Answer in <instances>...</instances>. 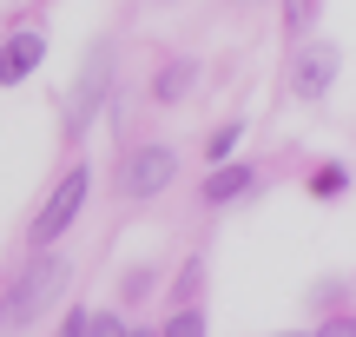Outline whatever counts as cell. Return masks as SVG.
I'll list each match as a JSON object with an SVG mask.
<instances>
[{
	"instance_id": "1",
	"label": "cell",
	"mask_w": 356,
	"mask_h": 337,
	"mask_svg": "<svg viewBox=\"0 0 356 337\" xmlns=\"http://www.w3.org/2000/svg\"><path fill=\"white\" fill-rule=\"evenodd\" d=\"M60 291H66V265H60V258H33L20 278H13L7 304H0V324L20 331V324H33V318H47Z\"/></svg>"
},
{
	"instance_id": "2",
	"label": "cell",
	"mask_w": 356,
	"mask_h": 337,
	"mask_svg": "<svg viewBox=\"0 0 356 337\" xmlns=\"http://www.w3.org/2000/svg\"><path fill=\"white\" fill-rule=\"evenodd\" d=\"M86 185H92V179H86V166H73V172H66V179L47 192V205L33 212V245H53V238H60L66 225L79 219V205H86Z\"/></svg>"
},
{
	"instance_id": "3",
	"label": "cell",
	"mask_w": 356,
	"mask_h": 337,
	"mask_svg": "<svg viewBox=\"0 0 356 337\" xmlns=\"http://www.w3.org/2000/svg\"><path fill=\"white\" fill-rule=\"evenodd\" d=\"M172 172H178V159H172V146H139V152L126 159V198H152V192H165L172 185Z\"/></svg>"
},
{
	"instance_id": "4",
	"label": "cell",
	"mask_w": 356,
	"mask_h": 337,
	"mask_svg": "<svg viewBox=\"0 0 356 337\" xmlns=\"http://www.w3.org/2000/svg\"><path fill=\"white\" fill-rule=\"evenodd\" d=\"M40 53H47V40H40V33H13L7 47H0V86H20V79L40 66Z\"/></svg>"
},
{
	"instance_id": "5",
	"label": "cell",
	"mask_w": 356,
	"mask_h": 337,
	"mask_svg": "<svg viewBox=\"0 0 356 337\" xmlns=\"http://www.w3.org/2000/svg\"><path fill=\"white\" fill-rule=\"evenodd\" d=\"M251 179H257L251 166H225V172H218V179H204V198H211V205H225V198L251 192Z\"/></svg>"
},
{
	"instance_id": "6",
	"label": "cell",
	"mask_w": 356,
	"mask_h": 337,
	"mask_svg": "<svg viewBox=\"0 0 356 337\" xmlns=\"http://www.w3.org/2000/svg\"><path fill=\"white\" fill-rule=\"evenodd\" d=\"M99 86H106V53H92V60H86V79H79V100H73V126H86V113H92V100H99Z\"/></svg>"
},
{
	"instance_id": "7",
	"label": "cell",
	"mask_w": 356,
	"mask_h": 337,
	"mask_svg": "<svg viewBox=\"0 0 356 337\" xmlns=\"http://www.w3.org/2000/svg\"><path fill=\"white\" fill-rule=\"evenodd\" d=\"M297 93H304V100H317L323 86H330V60H323V53H310V60H297V79H291Z\"/></svg>"
},
{
	"instance_id": "8",
	"label": "cell",
	"mask_w": 356,
	"mask_h": 337,
	"mask_svg": "<svg viewBox=\"0 0 356 337\" xmlns=\"http://www.w3.org/2000/svg\"><path fill=\"white\" fill-rule=\"evenodd\" d=\"M343 166H323V172H310V192H317V198H337V192H343Z\"/></svg>"
},
{
	"instance_id": "9",
	"label": "cell",
	"mask_w": 356,
	"mask_h": 337,
	"mask_svg": "<svg viewBox=\"0 0 356 337\" xmlns=\"http://www.w3.org/2000/svg\"><path fill=\"white\" fill-rule=\"evenodd\" d=\"M185 86H191V66H172L165 79H152V93H159V100H178Z\"/></svg>"
},
{
	"instance_id": "10",
	"label": "cell",
	"mask_w": 356,
	"mask_h": 337,
	"mask_svg": "<svg viewBox=\"0 0 356 337\" xmlns=\"http://www.w3.org/2000/svg\"><path fill=\"white\" fill-rule=\"evenodd\" d=\"M60 337H99V311H73Z\"/></svg>"
},
{
	"instance_id": "11",
	"label": "cell",
	"mask_w": 356,
	"mask_h": 337,
	"mask_svg": "<svg viewBox=\"0 0 356 337\" xmlns=\"http://www.w3.org/2000/svg\"><path fill=\"white\" fill-rule=\"evenodd\" d=\"M165 337H204V318L198 311H178L172 324H165Z\"/></svg>"
},
{
	"instance_id": "12",
	"label": "cell",
	"mask_w": 356,
	"mask_h": 337,
	"mask_svg": "<svg viewBox=\"0 0 356 337\" xmlns=\"http://www.w3.org/2000/svg\"><path fill=\"white\" fill-rule=\"evenodd\" d=\"M238 132H244V126H238V119H231V126H218V132H211V146H204V152H211V159H225V152H231V146H238Z\"/></svg>"
},
{
	"instance_id": "13",
	"label": "cell",
	"mask_w": 356,
	"mask_h": 337,
	"mask_svg": "<svg viewBox=\"0 0 356 337\" xmlns=\"http://www.w3.org/2000/svg\"><path fill=\"white\" fill-rule=\"evenodd\" d=\"M310 13H317V0H284V26H310Z\"/></svg>"
},
{
	"instance_id": "14",
	"label": "cell",
	"mask_w": 356,
	"mask_h": 337,
	"mask_svg": "<svg viewBox=\"0 0 356 337\" xmlns=\"http://www.w3.org/2000/svg\"><path fill=\"white\" fill-rule=\"evenodd\" d=\"M198 278H204V272H198V265H185V278H178V298H185V304H191V298H198Z\"/></svg>"
},
{
	"instance_id": "15",
	"label": "cell",
	"mask_w": 356,
	"mask_h": 337,
	"mask_svg": "<svg viewBox=\"0 0 356 337\" xmlns=\"http://www.w3.org/2000/svg\"><path fill=\"white\" fill-rule=\"evenodd\" d=\"M132 337H159V331H132Z\"/></svg>"
},
{
	"instance_id": "16",
	"label": "cell",
	"mask_w": 356,
	"mask_h": 337,
	"mask_svg": "<svg viewBox=\"0 0 356 337\" xmlns=\"http://www.w3.org/2000/svg\"><path fill=\"white\" fill-rule=\"evenodd\" d=\"M323 337H350V331H323Z\"/></svg>"
}]
</instances>
